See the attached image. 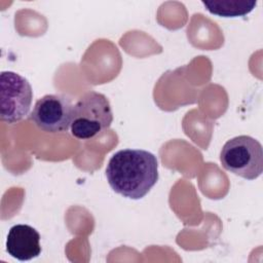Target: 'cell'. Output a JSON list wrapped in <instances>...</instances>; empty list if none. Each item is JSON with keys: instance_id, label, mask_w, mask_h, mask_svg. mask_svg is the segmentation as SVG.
I'll list each match as a JSON object with an SVG mask.
<instances>
[{"instance_id": "obj_4", "label": "cell", "mask_w": 263, "mask_h": 263, "mask_svg": "<svg viewBox=\"0 0 263 263\" xmlns=\"http://www.w3.org/2000/svg\"><path fill=\"white\" fill-rule=\"evenodd\" d=\"M33 89L30 82L12 71L0 74V119L8 124L21 121L30 112Z\"/></svg>"}, {"instance_id": "obj_3", "label": "cell", "mask_w": 263, "mask_h": 263, "mask_svg": "<svg viewBox=\"0 0 263 263\" xmlns=\"http://www.w3.org/2000/svg\"><path fill=\"white\" fill-rule=\"evenodd\" d=\"M223 167L246 180H255L263 172V148L250 136H237L228 140L220 153Z\"/></svg>"}, {"instance_id": "obj_5", "label": "cell", "mask_w": 263, "mask_h": 263, "mask_svg": "<svg viewBox=\"0 0 263 263\" xmlns=\"http://www.w3.org/2000/svg\"><path fill=\"white\" fill-rule=\"evenodd\" d=\"M73 107L71 99L66 95H45L35 103L30 119L45 133H64L71 125Z\"/></svg>"}, {"instance_id": "obj_2", "label": "cell", "mask_w": 263, "mask_h": 263, "mask_svg": "<svg viewBox=\"0 0 263 263\" xmlns=\"http://www.w3.org/2000/svg\"><path fill=\"white\" fill-rule=\"evenodd\" d=\"M113 114L108 99L100 92L88 91L73 107L71 134L79 140H89L108 128Z\"/></svg>"}, {"instance_id": "obj_7", "label": "cell", "mask_w": 263, "mask_h": 263, "mask_svg": "<svg viewBox=\"0 0 263 263\" xmlns=\"http://www.w3.org/2000/svg\"><path fill=\"white\" fill-rule=\"evenodd\" d=\"M205 9L221 17H236L250 13L256 6V0H202Z\"/></svg>"}, {"instance_id": "obj_6", "label": "cell", "mask_w": 263, "mask_h": 263, "mask_svg": "<svg viewBox=\"0 0 263 263\" xmlns=\"http://www.w3.org/2000/svg\"><path fill=\"white\" fill-rule=\"evenodd\" d=\"M6 251L20 261H29L38 257L41 253L39 232L27 224L12 226L7 234Z\"/></svg>"}, {"instance_id": "obj_1", "label": "cell", "mask_w": 263, "mask_h": 263, "mask_svg": "<svg viewBox=\"0 0 263 263\" xmlns=\"http://www.w3.org/2000/svg\"><path fill=\"white\" fill-rule=\"evenodd\" d=\"M106 177L116 193L130 199L144 197L158 181L154 154L142 149H122L109 159Z\"/></svg>"}]
</instances>
